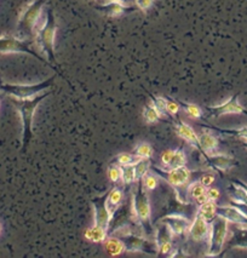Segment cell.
<instances>
[{"label": "cell", "mask_w": 247, "mask_h": 258, "mask_svg": "<svg viewBox=\"0 0 247 258\" xmlns=\"http://www.w3.org/2000/svg\"><path fill=\"white\" fill-rule=\"evenodd\" d=\"M52 94L51 91H46L44 94H39L32 98H26V100H19V98H14L11 100L17 112L20 113L21 120H22V151L25 152L28 148L29 142H31L33 137V118H34V113L40 102L45 100L47 96Z\"/></svg>", "instance_id": "obj_1"}, {"label": "cell", "mask_w": 247, "mask_h": 258, "mask_svg": "<svg viewBox=\"0 0 247 258\" xmlns=\"http://www.w3.org/2000/svg\"><path fill=\"white\" fill-rule=\"evenodd\" d=\"M132 212L144 232L148 235L153 234L152 209H150L148 190L143 184V178L136 181V189H135V194L132 197Z\"/></svg>", "instance_id": "obj_2"}, {"label": "cell", "mask_w": 247, "mask_h": 258, "mask_svg": "<svg viewBox=\"0 0 247 258\" xmlns=\"http://www.w3.org/2000/svg\"><path fill=\"white\" fill-rule=\"evenodd\" d=\"M57 31L56 17L53 15L52 9H49L46 13V19L44 21V25L38 28L37 40L39 46L44 51L47 59L52 66L57 64L55 56V37Z\"/></svg>", "instance_id": "obj_3"}, {"label": "cell", "mask_w": 247, "mask_h": 258, "mask_svg": "<svg viewBox=\"0 0 247 258\" xmlns=\"http://www.w3.org/2000/svg\"><path fill=\"white\" fill-rule=\"evenodd\" d=\"M56 76L44 80V82L38 84H32V85H25V84H3L0 83V91L14 98L19 100H26V98H32L34 96L45 91L46 89L51 88L55 82Z\"/></svg>", "instance_id": "obj_4"}, {"label": "cell", "mask_w": 247, "mask_h": 258, "mask_svg": "<svg viewBox=\"0 0 247 258\" xmlns=\"http://www.w3.org/2000/svg\"><path fill=\"white\" fill-rule=\"evenodd\" d=\"M228 235V221L225 218L217 217L211 222L210 234H209V250L206 256L216 257L221 254L223 246L225 244Z\"/></svg>", "instance_id": "obj_5"}, {"label": "cell", "mask_w": 247, "mask_h": 258, "mask_svg": "<svg viewBox=\"0 0 247 258\" xmlns=\"http://www.w3.org/2000/svg\"><path fill=\"white\" fill-rule=\"evenodd\" d=\"M46 0H34L29 4L25 13L21 15L17 23V33L20 37H31L37 29V23Z\"/></svg>", "instance_id": "obj_6"}, {"label": "cell", "mask_w": 247, "mask_h": 258, "mask_svg": "<svg viewBox=\"0 0 247 258\" xmlns=\"http://www.w3.org/2000/svg\"><path fill=\"white\" fill-rule=\"evenodd\" d=\"M120 234H114L122 241L125 246V251L128 252H144V253L158 254V247L155 242L150 241L148 239L141 238L136 234L131 232H119Z\"/></svg>", "instance_id": "obj_7"}, {"label": "cell", "mask_w": 247, "mask_h": 258, "mask_svg": "<svg viewBox=\"0 0 247 258\" xmlns=\"http://www.w3.org/2000/svg\"><path fill=\"white\" fill-rule=\"evenodd\" d=\"M28 53L35 58L40 59L41 62L47 63L49 61L41 57L37 51L33 50L32 41L23 40V39L15 37H0V53Z\"/></svg>", "instance_id": "obj_8"}, {"label": "cell", "mask_w": 247, "mask_h": 258, "mask_svg": "<svg viewBox=\"0 0 247 258\" xmlns=\"http://www.w3.org/2000/svg\"><path fill=\"white\" fill-rule=\"evenodd\" d=\"M150 170L158 175L159 177H161L162 179H165L168 184H171L172 187L176 188V190H178L179 188L186 187L188 184L189 181H191L192 177V172L187 169L186 166L179 167V169H164V167H159L155 166V165H152L150 166Z\"/></svg>", "instance_id": "obj_9"}, {"label": "cell", "mask_w": 247, "mask_h": 258, "mask_svg": "<svg viewBox=\"0 0 247 258\" xmlns=\"http://www.w3.org/2000/svg\"><path fill=\"white\" fill-rule=\"evenodd\" d=\"M108 193H109V190L105 191L103 196L96 197L91 200L93 209H95V227L101 228L105 232H108V229H109L111 218H113L107 208Z\"/></svg>", "instance_id": "obj_10"}, {"label": "cell", "mask_w": 247, "mask_h": 258, "mask_svg": "<svg viewBox=\"0 0 247 258\" xmlns=\"http://www.w3.org/2000/svg\"><path fill=\"white\" fill-rule=\"evenodd\" d=\"M210 116L219 118V116L228 115V114H247V110L240 104L239 95H234L227 102L219 104V106L206 107Z\"/></svg>", "instance_id": "obj_11"}, {"label": "cell", "mask_w": 247, "mask_h": 258, "mask_svg": "<svg viewBox=\"0 0 247 258\" xmlns=\"http://www.w3.org/2000/svg\"><path fill=\"white\" fill-rule=\"evenodd\" d=\"M204 163L211 170L219 171V172H225L233 167L234 159L227 154H218V153H212V154H203Z\"/></svg>", "instance_id": "obj_12"}, {"label": "cell", "mask_w": 247, "mask_h": 258, "mask_svg": "<svg viewBox=\"0 0 247 258\" xmlns=\"http://www.w3.org/2000/svg\"><path fill=\"white\" fill-rule=\"evenodd\" d=\"M161 222L166 224L170 228L172 235L176 236L183 235L184 233L189 232L192 224V222L182 215H168L166 217L161 218Z\"/></svg>", "instance_id": "obj_13"}, {"label": "cell", "mask_w": 247, "mask_h": 258, "mask_svg": "<svg viewBox=\"0 0 247 258\" xmlns=\"http://www.w3.org/2000/svg\"><path fill=\"white\" fill-rule=\"evenodd\" d=\"M189 234L194 241H204L209 238L210 223L201 216L200 212L195 215L191 228H189Z\"/></svg>", "instance_id": "obj_14"}, {"label": "cell", "mask_w": 247, "mask_h": 258, "mask_svg": "<svg viewBox=\"0 0 247 258\" xmlns=\"http://www.w3.org/2000/svg\"><path fill=\"white\" fill-rule=\"evenodd\" d=\"M96 9L99 11H102V13L108 17H119V16H122L124 14L129 13V11L135 10L134 7H128V5H124L122 3L115 2V0L105 2L104 4L97 5Z\"/></svg>", "instance_id": "obj_15"}, {"label": "cell", "mask_w": 247, "mask_h": 258, "mask_svg": "<svg viewBox=\"0 0 247 258\" xmlns=\"http://www.w3.org/2000/svg\"><path fill=\"white\" fill-rule=\"evenodd\" d=\"M217 216L235 224H247V216L236 206H217Z\"/></svg>", "instance_id": "obj_16"}, {"label": "cell", "mask_w": 247, "mask_h": 258, "mask_svg": "<svg viewBox=\"0 0 247 258\" xmlns=\"http://www.w3.org/2000/svg\"><path fill=\"white\" fill-rule=\"evenodd\" d=\"M176 127L177 135L180 137L182 140H184L186 142H188L192 147H194L195 149L200 151V143H199V136L197 133L194 131V128L192 126H189L186 122L180 121V120H176Z\"/></svg>", "instance_id": "obj_17"}, {"label": "cell", "mask_w": 247, "mask_h": 258, "mask_svg": "<svg viewBox=\"0 0 247 258\" xmlns=\"http://www.w3.org/2000/svg\"><path fill=\"white\" fill-rule=\"evenodd\" d=\"M199 143H200L201 154H212L218 149V140L211 133H204L199 136Z\"/></svg>", "instance_id": "obj_18"}, {"label": "cell", "mask_w": 247, "mask_h": 258, "mask_svg": "<svg viewBox=\"0 0 247 258\" xmlns=\"http://www.w3.org/2000/svg\"><path fill=\"white\" fill-rule=\"evenodd\" d=\"M207 187L201 183L199 179L194 181L192 184L188 185L187 188V196H189L193 200H195V203L198 205H201V204L205 203V193H206Z\"/></svg>", "instance_id": "obj_19"}, {"label": "cell", "mask_w": 247, "mask_h": 258, "mask_svg": "<svg viewBox=\"0 0 247 258\" xmlns=\"http://www.w3.org/2000/svg\"><path fill=\"white\" fill-rule=\"evenodd\" d=\"M121 202H122V190L117 187V185H115V187L110 189L107 198V208L111 216H114V214H115Z\"/></svg>", "instance_id": "obj_20"}, {"label": "cell", "mask_w": 247, "mask_h": 258, "mask_svg": "<svg viewBox=\"0 0 247 258\" xmlns=\"http://www.w3.org/2000/svg\"><path fill=\"white\" fill-rule=\"evenodd\" d=\"M187 164V155L184 153V149L179 148L177 151H173L172 157H171L170 161L164 169H168V170H172V169H179V167L186 166Z\"/></svg>", "instance_id": "obj_21"}, {"label": "cell", "mask_w": 247, "mask_h": 258, "mask_svg": "<svg viewBox=\"0 0 247 258\" xmlns=\"http://www.w3.org/2000/svg\"><path fill=\"white\" fill-rule=\"evenodd\" d=\"M104 246L105 250L111 256H117V254H121L125 251V246H124L122 241L117 236H111L109 239H105Z\"/></svg>", "instance_id": "obj_22"}, {"label": "cell", "mask_w": 247, "mask_h": 258, "mask_svg": "<svg viewBox=\"0 0 247 258\" xmlns=\"http://www.w3.org/2000/svg\"><path fill=\"white\" fill-rule=\"evenodd\" d=\"M171 239H172V233H171L170 228H168L166 224L162 223L161 226L156 229L155 232V244L156 247H160L161 245L166 244V242H170Z\"/></svg>", "instance_id": "obj_23"}, {"label": "cell", "mask_w": 247, "mask_h": 258, "mask_svg": "<svg viewBox=\"0 0 247 258\" xmlns=\"http://www.w3.org/2000/svg\"><path fill=\"white\" fill-rule=\"evenodd\" d=\"M217 204L216 202H206L201 204L200 209H199L198 212H200L201 216L211 224L215 218L217 217Z\"/></svg>", "instance_id": "obj_24"}, {"label": "cell", "mask_w": 247, "mask_h": 258, "mask_svg": "<svg viewBox=\"0 0 247 258\" xmlns=\"http://www.w3.org/2000/svg\"><path fill=\"white\" fill-rule=\"evenodd\" d=\"M121 167V178L120 181L124 184V187H128V185L132 184L134 182H136V173H135V165H124Z\"/></svg>", "instance_id": "obj_25"}, {"label": "cell", "mask_w": 247, "mask_h": 258, "mask_svg": "<svg viewBox=\"0 0 247 258\" xmlns=\"http://www.w3.org/2000/svg\"><path fill=\"white\" fill-rule=\"evenodd\" d=\"M134 165H135V173H136V181H137V179L143 178V177L149 172L152 163H150V159H138Z\"/></svg>", "instance_id": "obj_26"}, {"label": "cell", "mask_w": 247, "mask_h": 258, "mask_svg": "<svg viewBox=\"0 0 247 258\" xmlns=\"http://www.w3.org/2000/svg\"><path fill=\"white\" fill-rule=\"evenodd\" d=\"M178 102H179L180 108L184 109V112L187 113V115H188L189 118L194 120L201 119V116H203V110H201L200 107L194 103H187V102H182V101H178Z\"/></svg>", "instance_id": "obj_27"}, {"label": "cell", "mask_w": 247, "mask_h": 258, "mask_svg": "<svg viewBox=\"0 0 247 258\" xmlns=\"http://www.w3.org/2000/svg\"><path fill=\"white\" fill-rule=\"evenodd\" d=\"M143 118L146 119L147 122L153 124V122L159 121L162 118V114L153 104H147L143 110Z\"/></svg>", "instance_id": "obj_28"}, {"label": "cell", "mask_w": 247, "mask_h": 258, "mask_svg": "<svg viewBox=\"0 0 247 258\" xmlns=\"http://www.w3.org/2000/svg\"><path fill=\"white\" fill-rule=\"evenodd\" d=\"M107 234L108 232H105V230L93 226L86 232V238L93 242H102L107 239Z\"/></svg>", "instance_id": "obj_29"}, {"label": "cell", "mask_w": 247, "mask_h": 258, "mask_svg": "<svg viewBox=\"0 0 247 258\" xmlns=\"http://www.w3.org/2000/svg\"><path fill=\"white\" fill-rule=\"evenodd\" d=\"M134 154L138 159H150L153 155V148L148 143H140L136 148H135Z\"/></svg>", "instance_id": "obj_30"}, {"label": "cell", "mask_w": 247, "mask_h": 258, "mask_svg": "<svg viewBox=\"0 0 247 258\" xmlns=\"http://www.w3.org/2000/svg\"><path fill=\"white\" fill-rule=\"evenodd\" d=\"M138 160V158L136 155L132 153H121L119 154L117 157H115L113 159V163L119 165V166H124V165H130V164H135Z\"/></svg>", "instance_id": "obj_31"}, {"label": "cell", "mask_w": 247, "mask_h": 258, "mask_svg": "<svg viewBox=\"0 0 247 258\" xmlns=\"http://www.w3.org/2000/svg\"><path fill=\"white\" fill-rule=\"evenodd\" d=\"M166 98V107H165V110H166V114L171 116H176L177 114H178L179 109H180V106H179V102L173 100V98L171 97H165Z\"/></svg>", "instance_id": "obj_32"}, {"label": "cell", "mask_w": 247, "mask_h": 258, "mask_svg": "<svg viewBox=\"0 0 247 258\" xmlns=\"http://www.w3.org/2000/svg\"><path fill=\"white\" fill-rule=\"evenodd\" d=\"M108 177L113 183H117L121 178V167L119 165L111 163V165L108 167Z\"/></svg>", "instance_id": "obj_33"}, {"label": "cell", "mask_w": 247, "mask_h": 258, "mask_svg": "<svg viewBox=\"0 0 247 258\" xmlns=\"http://www.w3.org/2000/svg\"><path fill=\"white\" fill-rule=\"evenodd\" d=\"M149 96L150 98H152L153 106H154L161 114L166 113V110H165V107H166V98L159 97V96H153V95H149Z\"/></svg>", "instance_id": "obj_34"}, {"label": "cell", "mask_w": 247, "mask_h": 258, "mask_svg": "<svg viewBox=\"0 0 247 258\" xmlns=\"http://www.w3.org/2000/svg\"><path fill=\"white\" fill-rule=\"evenodd\" d=\"M143 184L147 190H154V189L158 187V178H156L154 175L148 172L143 177Z\"/></svg>", "instance_id": "obj_35"}, {"label": "cell", "mask_w": 247, "mask_h": 258, "mask_svg": "<svg viewBox=\"0 0 247 258\" xmlns=\"http://www.w3.org/2000/svg\"><path fill=\"white\" fill-rule=\"evenodd\" d=\"M219 196H221V194H219L218 189L207 187L206 193H205V203H206V202H216V200L219 198Z\"/></svg>", "instance_id": "obj_36"}, {"label": "cell", "mask_w": 247, "mask_h": 258, "mask_svg": "<svg viewBox=\"0 0 247 258\" xmlns=\"http://www.w3.org/2000/svg\"><path fill=\"white\" fill-rule=\"evenodd\" d=\"M199 181L203 183L205 187H210V185L212 184L213 182H215V175H213V173H211V172H205L200 176Z\"/></svg>", "instance_id": "obj_37"}, {"label": "cell", "mask_w": 247, "mask_h": 258, "mask_svg": "<svg viewBox=\"0 0 247 258\" xmlns=\"http://www.w3.org/2000/svg\"><path fill=\"white\" fill-rule=\"evenodd\" d=\"M154 5V0H136V7L146 13Z\"/></svg>", "instance_id": "obj_38"}, {"label": "cell", "mask_w": 247, "mask_h": 258, "mask_svg": "<svg viewBox=\"0 0 247 258\" xmlns=\"http://www.w3.org/2000/svg\"><path fill=\"white\" fill-rule=\"evenodd\" d=\"M172 154H173V151H166L165 153H162L161 163H162V165H164V167L168 164V161H170V159H171V157H172Z\"/></svg>", "instance_id": "obj_39"}, {"label": "cell", "mask_w": 247, "mask_h": 258, "mask_svg": "<svg viewBox=\"0 0 247 258\" xmlns=\"http://www.w3.org/2000/svg\"><path fill=\"white\" fill-rule=\"evenodd\" d=\"M105 2H110V0H104ZM115 2H119V3H122L124 5H128V7H131V4H136V0H115Z\"/></svg>", "instance_id": "obj_40"}, {"label": "cell", "mask_w": 247, "mask_h": 258, "mask_svg": "<svg viewBox=\"0 0 247 258\" xmlns=\"http://www.w3.org/2000/svg\"><path fill=\"white\" fill-rule=\"evenodd\" d=\"M234 183H235V184L239 185V187L242 188L243 191H245L246 196H247V183H243V182H241V181H234Z\"/></svg>", "instance_id": "obj_41"}, {"label": "cell", "mask_w": 247, "mask_h": 258, "mask_svg": "<svg viewBox=\"0 0 247 258\" xmlns=\"http://www.w3.org/2000/svg\"><path fill=\"white\" fill-rule=\"evenodd\" d=\"M243 146H245V148L247 149V141H243Z\"/></svg>", "instance_id": "obj_42"}, {"label": "cell", "mask_w": 247, "mask_h": 258, "mask_svg": "<svg viewBox=\"0 0 247 258\" xmlns=\"http://www.w3.org/2000/svg\"><path fill=\"white\" fill-rule=\"evenodd\" d=\"M0 234H2V223H0Z\"/></svg>", "instance_id": "obj_43"}, {"label": "cell", "mask_w": 247, "mask_h": 258, "mask_svg": "<svg viewBox=\"0 0 247 258\" xmlns=\"http://www.w3.org/2000/svg\"><path fill=\"white\" fill-rule=\"evenodd\" d=\"M0 83H2V82H0Z\"/></svg>", "instance_id": "obj_44"}]
</instances>
